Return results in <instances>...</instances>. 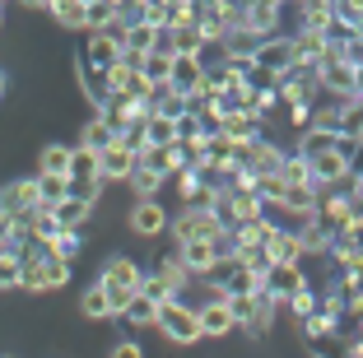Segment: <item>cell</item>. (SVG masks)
<instances>
[{
	"instance_id": "cell-1",
	"label": "cell",
	"mask_w": 363,
	"mask_h": 358,
	"mask_svg": "<svg viewBox=\"0 0 363 358\" xmlns=\"http://www.w3.org/2000/svg\"><path fill=\"white\" fill-rule=\"evenodd\" d=\"M159 335L168 340V345H177V349L201 345V340H205V330H201V307H191L186 298L163 303V312H159Z\"/></svg>"
},
{
	"instance_id": "cell-47",
	"label": "cell",
	"mask_w": 363,
	"mask_h": 358,
	"mask_svg": "<svg viewBox=\"0 0 363 358\" xmlns=\"http://www.w3.org/2000/svg\"><path fill=\"white\" fill-rule=\"evenodd\" d=\"M0 28H5V5H0Z\"/></svg>"
},
{
	"instance_id": "cell-37",
	"label": "cell",
	"mask_w": 363,
	"mask_h": 358,
	"mask_svg": "<svg viewBox=\"0 0 363 358\" xmlns=\"http://www.w3.org/2000/svg\"><path fill=\"white\" fill-rule=\"evenodd\" d=\"M145 79H150V84H172V52L145 56Z\"/></svg>"
},
{
	"instance_id": "cell-42",
	"label": "cell",
	"mask_w": 363,
	"mask_h": 358,
	"mask_svg": "<svg viewBox=\"0 0 363 358\" xmlns=\"http://www.w3.org/2000/svg\"><path fill=\"white\" fill-rule=\"evenodd\" d=\"M107 358H145V349H140V340H130V335H121L117 345L107 349Z\"/></svg>"
},
{
	"instance_id": "cell-7",
	"label": "cell",
	"mask_w": 363,
	"mask_h": 358,
	"mask_svg": "<svg viewBox=\"0 0 363 358\" xmlns=\"http://www.w3.org/2000/svg\"><path fill=\"white\" fill-rule=\"evenodd\" d=\"M168 223H172V214L159 205V196H154V201H135L130 214H126V228L135 233V237H145V242L159 237V233H168Z\"/></svg>"
},
{
	"instance_id": "cell-46",
	"label": "cell",
	"mask_w": 363,
	"mask_h": 358,
	"mask_svg": "<svg viewBox=\"0 0 363 358\" xmlns=\"http://www.w3.org/2000/svg\"><path fill=\"white\" fill-rule=\"evenodd\" d=\"M359 98H363V65H359Z\"/></svg>"
},
{
	"instance_id": "cell-30",
	"label": "cell",
	"mask_w": 363,
	"mask_h": 358,
	"mask_svg": "<svg viewBox=\"0 0 363 358\" xmlns=\"http://www.w3.org/2000/svg\"><path fill=\"white\" fill-rule=\"evenodd\" d=\"M47 252L61 256V261H75V256L84 252V228H61L52 242H47Z\"/></svg>"
},
{
	"instance_id": "cell-8",
	"label": "cell",
	"mask_w": 363,
	"mask_h": 358,
	"mask_svg": "<svg viewBox=\"0 0 363 358\" xmlns=\"http://www.w3.org/2000/svg\"><path fill=\"white\" fill-rule=\"evenodd\" d=\"M121 52H126V47L103 28V33H84V47H79L75 61L79 65H94V70H112V65L121 61Z\"/></svg>"
},
{
	"instance_id": "cell-4",
	"label": "cell",
	"mask_w": 363,
	"mask_h": 358,
	"mask_svg": "<svg viewBox=\"0 0 363 358\" xmlns=\"http://www.w3.org/2000/svg\"><path fill=\"white\" fill-rule=\"evenodd\" d=\"M214 210H219V219H224L228 228H238V223H252V219H261V214H270V205L247 186H224V196H219Z\"/></svg>"
},
{
	"instance_id": "cell-36",
	"label": "cell",
	"mask_w": 363,
	"mask_h": 358,
	"mask_svg": "<svg viewBox=\"0 0 363 358\" xmlns=\"http://www.w3.org/2000/svg\"><path fill=\"white\" fill-rule=\"evenodd\" d=\"M117 14H121L117 0H89V28L84 33H103L107 23H117Z\"/></svg>"
},
{
	"instance_id": "cell-26",
	"label": "cell",
	"mask_w": 363,
	"mask_h": 358,
	"mask_svg": "<svg viewBox=\"0 0 363 358\" xmlns=\"http://www.w3.org/2000/svg\"><path fill=\"white\" fill-rule=\"evenodd\" d=\"M163 181H168V172H159V168H150V163H140L135 172H130V196H135V201H154V196H159L163 191Z\"/></svg>"
},
{
	"instance_id": "cell-38",
	"label": "cell",
	"mask_w": 363,
	"mask_h": 358,
	"mask_svg": "<svg viewBox=\"0 0 363 358\" xmlns=\"http://www.w3.org/2000/svg\"><path fill=\"white\" fill-rule=\"evenodd\" d=\"M289 312H294V316H298V321H308V316L312 312H317V307H321V293H317V289H312V284H303L298 289V293H294V298H289Z\"/></svg>"
},
{
	"instance_id": "cell-44",
	"label": "cell",
	"mask_w": 363,
	"mask_h": 358,
	"mask_svg": "<svg viewBox=\"0 0 363 358\" xmlns=\"http://www.w3.org/2000/svg\"><path fill=\"white\" fill-rule=\"evenodd\" d=\"M10 94V79H5V70H0V98Z\"/></svg>"
},
{
	"instance_id": "cell-45",
	"label": "cell",
	"mask_w": 363,
	"mask_h": 358,
	"mask_svg": "<svg viewBox=\"0 0 363 358\" xmlns=\"http://www.w3.org/2000/svg\"><path fill=\"white\" fill-rule=\"evenodd\" d=\"M303 5H308V10H312V5H335V0H303Z\"/></svg>"
},
{
	"instance_id": "cell-18",
	"label": "cell",
	"mask_w": 363,
	"mask_h": 358,
	"mask_svg": "<svg viewBox=\"0 0 363 358\" xmlns=\"http://www.w3.org/2000/svg\"><path fill=\"white\" fill-rule=\"evenodd\" d=\"M205 56H196V52H182V56H172V84L182 89V94H196V89L205 84Z\"/></svg>"
},
{
	"instance_id": "cell-34",
	"label": "cell",
	"mask_w": 363,
	"mask_h": 358,
	"mask_svg": "<svg viewBox=\"0 0 363 358\" xmlns=\"http://www.w3.org/2000/svg\"><path fill=\"white\" fill-rule=\"evenodd\" d=\"M279 177H284L289 186H308V181H312V158H303L298 149H294V154H284V163H279Z\"/></svg>"
},
{
	"instance_id": "cell-29",
	"label": "cell",
	"mask_w": 363,
	"mask_h": 358,
	"mask_svg": "<svg viewBox=\"0 0 363 358\" xmlns=\"http://www.w3.org/2000/svg\"><path fill=\"white\" fill-rule=\"evenodd\" d=\"M150 145H182V116H150Z\"/></svg>"
},
{
	"instance_id": "cell-39",
	"label": "cell",
	"mask_w": 363,
	"mask_h": 358,
	"mask_svg": "<svg viewBox=\"0 0 363 358\" xmlns=\"http://www.w3.org/2000/svg\"><path fill=\"white\" fill-rule=\"evenodd\" d=\"M345 135L363 145V98H345Z\"/></svg>"
},
{
	"instance_id": "cell-10",
	"label": "cell",
	"mask_w": 363,
	"mask_h": 358,
	"mask_svg": "<svg viewBox=\"0 0 363 358\" xmlns=\"http://www.w3.org/2000/svg\"><path fill=\"white\" fill-rule=\"evenodd\" d=\"M266 261L270 265H298V261H308V252H303V237H298V228H289V223H279L275 233L266 237Z\"/></svg>"
},
{
	"instance_id": "cell-20",
	"label": "cell",
	"mask_w": 363,
	"mask_h": 358,
	"mask_svg": "<svg viewBox=\"0 0 363 358\" xmlns=\"http://www.w3.org/2000/svg\"><path fill=\"white\" fill-rule=\"evenodd\" d=\"M75 307H79V316H84V321H107V316H117V303H112V293H107L98 279L84 289V293H79Z\"/></svg>"
},
{
	"instance_id": "cell-43",
	"label": "cell",
	"mask_w": 363,
	"mask_h": 358,
	"mask_svg": "<svg viewBox=\"0 0 363 358\" xmlns=\"http://www.w3.org/2000/svg\"><path fill=\"white\" fill-rule=\"evenodd\" d=\"M14 5H19V10H33V14H52V5H56V0H14Z\"/></svg>"
},
{
	"instance_id": "cell-41",
	"label": "cell",
	"mask_w": 363,
	"mask_h": 358,
	"mask_svg": "<svg viewBox=\"0 0 363 358\" xmlns=\"http://www.w3.org/2000/svg\"><path fill=\"white\" fill-rule=\"evenodd\" d=\"M312 107H317V103H289V126H294V130H308L312 126Z\"/></svg>"
},
{
	"instance_id": "cell-17",
	"label": "cell",
	"mask_w": 363,
	"mask_h": 358,
	"mask_svg": "<svg viewBox=\"0 0 363 358\" xmlns=\"http://www.w3.org/2000/svg\"><path fill=\"white\" fill-rule=\"evenodd\" d=\"M117 140H121V130L112 126L103 112H89V121H79V140H75V145L98 149V154H103V149H107V145H117Z\"/></svg>"
},
{
	"instance_id": "cell-11",
	"label": "cell",
	"mask_w": 363,
	"mask_h": 358,
	"mask_svg": "<svg viewBox=\"0 0 363 358\" xmlns=\"http://www.w3.org/2000/svg\"><path fill=\"white\" fill-rule=\"evenodd\" d=\"M43 205V191H38V177H14L0 186V210H10L14 219H23L28 210Z\"/></svg>"
},
{
	"instance_id": "cell-22",
	"label": "cell",
	"mask_w": 363,
	"mask_h": 358,
	"mask_svg": "<svg viewBox=\"0 0 363 358\" xmlns=\"http://www.w3.org/2000/svg\"><path fill=\"white\" fill-rule=\"evenodd\" d=\"M38 191H43L47 210H56L65 196H75V177L70 172H38Z\"/></svg>"
},
{
	"instance_id": "cell-32",
	"label": "cell",
	"mask_w": 363,
	"mask_h": 358,
	"mask_svg": "<svg viewBox=\"0 0 363 358\" xmlns=\"http://www.w3.org/2000/svg\"><path fill=\"white\" fill-rule=\"evenodd\" d=\"M23 284V256L14 252V247H5L0 252V293H10V289Z\"/></svg>"
},
{
	"instance_id": "cell-48",
	"label": "cell",
	"mask_w": 363,
	"mask_h": 358,
	"mask_svg": "<svg viewBox=\"0 0 363 358\" xmlns=\"http://www.w3.org/2000/svg\"><path fill=\"white\" fill-rule=\"evenodd\" d=\"M0 5H10V0H0Z\"/></svg>"
},
{
	"instance_id": "cell-35",
	"label": "cell",
	"mask_w": 363,
	"mask_h": 358,
	"mask_svg": "<svg viewBox=\"0 0 363 358\" xmlns=\"http://www.w3.org/2000/svg\"><path fill=\"white\" fill-rule=\"evenodd\" d=\"M159 23H150V19H140V23H130L126 28V47H135V52H154L159 47Z\"/></svg>"
},
{
	"instance_id": "cell-28",
	"label": "cell",
	"mask_w": 363,
	"mask_h": 358,
	"mask_svg": "<svg viewBox=\"0 0 363 358\" xmlns=\"http://www.w3.org/2000/svg\"><path fill=\"white\" fill-rule=\"evenodd\" d=\"M89 214H94V201H84V196H65V201L56 205V223H61V228H84Z\"/></svg>"
},
{
	"instance_id": "cell-2",
	"label": "cell",
	"mask_w": 363,
	"mask_h": 358,
	"mask_svg": "<svg viewBox=\"0 0 363 358\" xmlns=\"http://www.w3.org/2000/svg\"><path fill=\"white\" fill-rule=\"evenodd\" d=\"M224 233H228V223L219 219V210H201V205H182V210L172 214V223H168L172 247L196 242V237H224Z\"/></svg>"
},
{
	"instance_id": "cell-21",
	"label": "cell",
	"mask_w": 363,
	"mask_h": 358,
	"mask_svg": "<svg viewBox=\"0 0 363 358\" xmlns=\"http://www.w3.org/2000/svg\"><path fill=\"white\" fill-rule=\"evenodd\" d=\"M340 130H321V126H308V130H298V154L303 158H317V154H331V149H340Z\"/></svg>"
},
{
	"instance_id": "cell-3",
	"label": "cell",
	"mask_w": 363,
	"mask_h": 358,
	"mask_svg": "<svg viewBox=\"0 0 363 358\" xmlns=\"http://www.w3.org/2000/svg\"><path fill=\"white\" fill-rule=\"evenodd\" d=\"M145 274H150V270H140L130 256H112V261L98 270V284L112 293V303H117V316H121V307H126L130 298L145 289Z\"/></svg>"
},
{
	"instance_id": "cell-14",
	"label": "cell",
	"mask_w": 363,
	"mask_h": 358,
	"mask_svg": "<svg viewBox=\"0 0 363 358\" xmlns=\"http://www.w3.org/2000/svg\"><path fill=\"white\" fill-rule=\"evenodd\" d=\"M201 330H205V340H224V335L238 330V316H233V307H228V298L201 303Z\"/></svg>"
},
{
	"instance_id": "cell-25",
	"label": "cell",
	"mask_w": 363,
	"mask_h": 358,
	"mask_svg": "<svg viewBox=\"0 0 363 358\" xmlns=\"http://www.w3.org/2000/svg\"><path fill=\"white\" fill-rule=\"evenodd\" d=\"M279 307H284L279 298L261 293V298H257V312H252V321H247L242 330H247L252 340H266V335H270V326H275V316H279Z\"/></svg>"
},
{
	"instance_id": "cell-12",
	"label": "cell",
	"mask_w": 363,
	"mask_h": 358,
	"mask_svg": "<svg viewBox=\"0 0 363 358\" xmlns=\"http://www.w3.org/2000/svg\"><path fill=\"white\" fill-rule=\"evenodd\" d=\"M177 252H182V261H186V270H191L196 279H210L214 265L224 261V252H219V242H214V237H196V242H182Z\"/></svg>"
},
{
	"instance_id": "cell-9",
	"label": "cell",
	"mask_w": 363,
	"mask_h": 358,
	"mask_svg": "<svg viewBox=\"0 0 363 358\" xmlns=\"http://www.w3.org/2000/svg\"><path fill=\"white\" fill-rule=\"evenodd\" d=\"M135 168H140V149H130L126 140H117V145H107L103 154H98V172H103V181H121V186H126Z\"/></svg>"
},
{
	"instance_id": "cell-27",
	"label": "cell",
	"mask_w": 363,
	"mask_h": 358,
	"mask_svg": "<svg viewBox=\"0 0 363 358\" xmlns=\"http://www.w3.org/2000/svg\"><path fill=\"white\" fill-rule=\"evenodd\" d=\"M52 19L70 33H84L89 28V0H56L52 5Z\"/></svg>"
},
{
	"instance_id": "cell-31",
	"label": "cell",
	"mask_w": 363,
	"mask_h": 358,
	"mask_svg": "<svg viewBox=\"0 0 363 358\" xmlns=\"http://www.w3.org/2000/svg\"><path fill=\"white\" fill-rule=\"evenodd\" d=\"M70 158H75V145H43L38 172H70Z\"/></svg>"
},
{
	"instance_id": "cell-40",
	"label": "cell",
	"mask_w": 363,
	"mask_h": 358,
	"mask_svg": "<svg viewBox=\"0 0 363 358\" xmlns=\"http://www.w3.org/2000/svg\"><path fill=\"white\" fill-rule=\"evenodd\" d=\"M172 181H177V196H182V205H191V201H196V191H201V181H205V172H201V168H182Z\"/></svg>"
},
{
	"instance_id": "cell-23",
	"label": "cell",
	"mask_w": 363,
	"mask_h": 358,
	"mask_svg": "<svg viewBox=\"0 0 363 358\" xmlns=\"http://www.w3.org/2000/svg\"><path fill=\"white\" fill-rule=\"evenodd\" d=\"M340 312H326V307H317V312L308 316V321H298L303 326V340H340Z\"/></svg>"
},
{
	"instance_id": "cell-15",
	"label": "cell",
	"mask_w": 363,
	"mask_h": 358,
	"mask_svg": "<svg viewBox=\"0 0 363 358\" xmlns=\"http://www.w3.org/2000/svg\"><path fill=\"white\" fill-rule=\"evenodd\" d=\"M284 154H289V149H279L275 140H266V135H257L252 145H238V158H242L247 168H257V172H279Z\"/></svg>"
},
{
	"instance_id": "cell-33",
	"label": "cell",
	"mask_w": 363,
	"mask_h": 358,
	"mask_svg": "<svg viewBox=\"0 0 363 358\" xmlns=\"http://www.w3.org/2000/svg\"><path fill=\"white\" fill-rule=\"evenodd\" d=\"M70 177H75V186H79V181H98V177H103V172H98V149L75 145V158H70Z\"/></svg>"
},
{
	"instance_id": "cell-16",
	"label": "cell",
	"mask_w": 363,
	"mask_h": 358,
	"mask_svg": "<svg viewBox=\"0 0 363 358\" xmlns=\"http://www.w3.org/2000/svg\"><path fill=\"white\" fill-rule=\"evenodd\" d=\"M303 284H308V274H303V261H298V265H270V274H266V293H270V298H279V303H289V298L298 293Z\"/></svg>"
},
{
	"instance_id": "cell-24",
	"label": "cell",
	"mask_w": 363,
	"mask_h": 358,
	"mask_svg": "<svg viewBox=\"0 0 363 358\" xmlns=\"http://www.w3.org/2000/svg\"><path fill=\"white\" fill-rule=\"evenodd\" d=\"M298 237H303V252L308 256H331L335 228H326L321 219H308V223H298Z\"/></svg>"
},
{
	"instance_id": "cell-19",
	"label": "cell",
	"mask_w": 363,
	"mask_h": 358,
	"mask_svg": "<svg viewBox=\"0 0 363 358\" xmlns=\"http://www.w3.org/2000/svg\"><path fill=\"white\" fill-rule=\"evenodd\" d=\"M159 312H163V303H159V298H150V293H135L126 307H121V316H117V321H126V326L145 330V326H159Z\"/></svg>"
},
{
	"instance_id": "cell-6",
	"label": "cell",
	"mask_w": 363,
	"mask_h": 358,
	"mask_svg": "<svg viewBox=\"0 0 363 358\" xmlns=\"http://www.w3.org/2000/svg\"><path fill=\"white\" fill-rule=\"evenodd\" d=\"M257 65L266 74H275V79H284L294 65H298V47H294V33H275V38H266V43L257 47Z\"/></svg>"
},
{
	"instance_id": "cell-13",
	"label": "cell",
	"mask_w": 363,
	"mask_h": 358,
	"mask_svg": "<svg viewBox=\"0 0 363 358\" xmlns=\"http://www.w3.org/2000/svg\"><path fill=\"white\" fill-rule=\"evenodd\" d=\"M354 214H359V210H354V196H350V191H340V186H335V191H321L317 219L326 223V228H335V233H340V228H350V219H354Z\"/></svg>"
},
{
	"instance_id": "cell-5",
	"label": "cell",
	"mask_w": 363,
	"mask_h": 358,
	"mask_svg": "<svg viewBox=\"0 0 363 358\" xmlns=\"http://www.w3.org/2000/svg\"><path fill=\"white\" fill-rule=\"evenodd\" d=\"M321 98H359V65L345 61V56H331L321 61Z\"/></svg>"
}]
</instances>
